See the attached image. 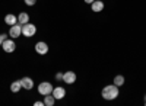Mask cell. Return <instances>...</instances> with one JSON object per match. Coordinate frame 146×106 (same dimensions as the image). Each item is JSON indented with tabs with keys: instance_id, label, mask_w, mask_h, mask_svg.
<instances>
[{
	"instance_id": "obj_1",
	"label": "cell",
	"mask_w": 146,
	"mask_h": 106,
	"mask_svg": "<svg viewBox=\"0 0 146 106\" xmlns=\"http://www.w3.org/2000/svg\"><path fill=\"white\" fill-rule=\"evenodd\" d=\"M118 95H120V89H118V86H115L114 83L105 86V87L102 89V92H101V96H102V99H105V100H114V99L118 97Z\"/></svg>"
},
{
	"instance_id": "obj_2",
	"label": "cell",
	"mask_w": 146,
	"mask_h": 106,
	"mask_svg": "<svg viewBox=\"0 0 146 106\" xmlns=\"http://www.w3.org/2000/svg\"><path fill=\"white\" fill-rule=\"evenodd\" d=\"M53 84L50 83V81H41V83L38 84V93L41 96H47V95H51L53 93Z\"/></svg>"
},
{
	"instance_id": "obj_3",
	"label": "cell",
	"mask_w": 146,
	"mask_h": 106,
	"mask_svg": "<svg viewBox=\"0 0 146 106\" xmlns=\"http://www.w3.org/2000/svg\"><path fill=\"white\" fill-rule=\"evenodd\" d=\"M36 33V26L34 23H25V25H22V35L25 38H32L34 35Z\"/></svg>"
},
{
	"instance_id": "obj_4",
	"label": "cell",
	"mask_w": 146,
	"mask_h": 106,
	"mask_svg": "<svg viewBox=\"0 0 146 106\" xmlns=\"http://www.w3.org/2000/svg\"><path fill=\"white\" fill-rule=\"evenodd\" d=\"M34 50H35V52L38 54V55H45L48 52V50H50V46H48V44L44 42V41H38V42L35 44Z\"/></svg>"
},
{
	"instance_id": "obj_5",
	"label": "cell",
	"mask_w": 146,
	"mask_h": 106,
	"mask_svg": "<svg viewBox=\"0 0 146 106\" xmlns=\"http://www.w3.org/2000/svg\"><path fill=\"white\" fill-rule=\"evenodd\" d=\"M2 46H3V51H5V52L10 54V52H15V50H16V42L13 41V38H10V39L6 38V39L3 41Z\"/></svg>"
},
{
	"instance_id": "obj_6",
	"label": "cell",
	"mask_w": 146,
	"mask_h": 106,
	"mask_svg": "<svg viewBox=\"0 0 146 106\" xmlns=\"http://www.w3.org/2000/svg\"><path fill=\"white\" fill-rule=\"evenodd\" d=\"M9 35H10V38H19L21 35H22V25L21 23H15V25H12L10 29H9Z\"/></svg>"
},
{
	"instance_id": "obj_7",
	"label": "cell",
	"mask_w": 146,
	"mask_h": 106,
	"mask_svg": "<svg viewBox=\"0 0 146 106\" xmlns=\"http://www.w3.org/2000/svg\"><path fill=\"white\" fill-rule=\"evenodd\" d=\"M51 95L54 96L56 100H62V99L66 97V89L62 87V86H57V87L53 89V93H51Z\"/></svg>"
},
{
	"instance_id": "obj_8",
	"label": "cell",
	"mask_w": 146,
	"mask_h": 106,
	"mask_svg": "<svg viewBox=\"0 0 146 106\" xmlns=\"http://www.w3.org/2000/svg\"><path fill=\"white\" fill-rule=\"evenodd\" d=\"M21 84H22V89H25V90H32L34 89V80L28 76L25 77H22L21 79Z\"/></svg>"
},
{
	"instance_id": "obj_9",
	"label": "cell",
	"mask_w": 146,
	"mask_h": 106,
	"mask_svg": "<svg viewBox=\"0 0 146 106\" xmlns=\"http://www.w3.org/2000/svg\"><path fill=\"white\" fill-rule=\"evenodd\" d=\"M63 81L66 84H73L76 81V73L75 71H66V73H63Z\"/></svg>"
},
{
	"instance_id": "obj_10",
	"label": "cell",
	"mask_w": 146,
	"mask_h": 106,
	"mask_svg": "<svg viewBox=\"0 0 146 106\" xmlns=\"http://www.w3.org/2000/svg\"><path fill=\"white\" fill-rule=\"evenodd\" d=\"M91 9H92V12H95V13L102 12L104 10V2L102 0H95L94 3H91Z\"/></svg>"
},
{
	"instance_id": "obj_11",
	"label": "cell",
	"mask_w": 146,
	"mask_h": 106,
	"mask_svg": "<svg viewBox=\"0 0 146 106\" xmlns=\"http://www.w3.org/2000/svg\"><path fill=\"white\" fill-rule=\"evenodd\" d=\"M5 23H6V25H9V26L15 25V23H18V16H15L13 13H7L5 16Z\"/></svg>"
},
{
	"instance_id": "obj_12",
	"label": "cell",
	"mask_w": 146,
	"mask_h": 106,
	"mask_svg": "<svg viewBox=\"0 0 146 106\" xmlns=\"http://www.w3.org/2000/svg\"><path fill=\"white\" fill-rule=\"evenodd\" d=\"M29 22V15L27 13V12H21V13L18 15V23H21V25H25V23Z\"/></svg>"
},
{
	"instance_id": "obj_13",
	"label": "cell",
	"mask_w": 146,
	"mask_h": 106,
	"mask_svg": "<svg viewBox=\"0 0 146 106\" xmlns=\"http://www.w3.org/2000/svg\"><path fill=\"white\" fill-rule=\"evenodd\" d=\"M21 89H22L21 80H15V81H12V83H10V92L12 93H18Z\"/></svg>"
},
{
	"instance_id": "obj_14",
	"label": "cell",
	"mask_w": 146,
	"mask_h": 106,
	"mask_svg": "<svg viewBox=\"0 0 146 106\" xmlns=\"http://www.w3.org/2000/svg\"><path fill=\"white\" fill-rule=\"evenodd\" d=\"M124 81H126V79H124V76H121V74H117V76L114 77V84L118 86V87L123 86V84H124Z\"/></svg>"
},
{
	"instance_id": "obj_15",
	"label": "cell",
	"mask_w": 146,
	"mask_h": 106,
	"mask_svg": "<svg viewBox=\"0 0 146 106\" xmlns=\"http://www.w3.org/2000/svg\"><path fill=\"white\" fill-rule=\"evenodd\" d=\"M54 103H56V99H54L53 95H47V96H44V105H45V106H53Z\"/></svg>"
},
{
	"instance_id": "obj_16",
	"label": "cell",
	"mask_w": 146,
	"mask_h": 106,
	"mask_svg": "<svg viewBox=\"0 0 146 106\" xmlns=\"http://www.w3.org/2000/svg\"><path fill=\"white\" fill-rule=\"evenodd\" d=\"M23 2H25L27 6H34L36 3V0H23Z\"/></svg>"
},
{
	"instance_id": "obj_17",
	"label": "cell",
	"mask_w": 146,
	"mask_h": 106,
	"mask_svg": "<svg viewBox=\"0 0 146 106\" xmlns=\"http://www.w3.org/2000/svg\"><path fill=\"white\" fill-rule=\"evenodd\" d=\"M6 38H7V37H6V33H0V45L3 44V41H5Z\"/></svg>"
},
{
	"instance_id": "obj_18",
	"label": "cell",
	"mask_w": 146,
	"mask_h": 106,
	"mask_svg": "<svg viewBox=\"0 0 146 106\" xmlns=\"http://www.w3.org/2000/svg\"><path fill=\"white\" fill-rule=\"evenodd\" d=\"M56 80H57V81L63 80V73H57V74H56Z\"/></svg>"
},
{
	"instance_id": "obj_19",
	"label": "cell",
	"mask_w": 146,
	"mask_h": 106,
	"mask_svg": "<svg viewBox=\"0 0 146 106\" xmlns=\"http://www.w3.org/2000/svg\"><path fill=\"white\" fill-rule=\"evenodd\" d=\"M34 105H35V106H45V105H44V100H38V102H35Z\"/></svg>"
},
{
	"instance_id": "obj_20",
	"label": "cell",
	"mask_w": 146,
	"mask_h": 106,
	"mask_svg": "<svg viewBox=\"0 0 146 106\" xmlns=\"http://www.w3.org/2000/svg\"><path fill=\"white\" fill-rule=\"evenodd\" d=\"M83 2H85V3H88V5H91V3L95 2V0H83Z\"/></svg>"
},
{
	"instance_id": "obj_21",
	"label": "cell",
	"mask_w": 146,
	"mask_h": 106,
	"mask_svg": "<svg viewBox=\"0 0 146 106\" xmlns=\"http://www.w3.org/2000/svg\"><path fill=\"white\" fill-rule=\"evenodd\" d=\"M145 100H146V95H145Z\"/></svg>"
},
{
	"instance_id": "obj_22",
	"label": "cell",
	"mask_w": 146,
	"mask_h": 106,
	"mask_svg": "<svg viewBox=\"0 0 146 106\" xmlns=\"http://www.w3.org/2000/svg\"><path fill=\"white\" fill-rule=\"evenodd\" d=\"M145 106H146V100H145Z\"/></svg>"
}]
</instances>
